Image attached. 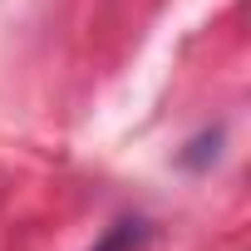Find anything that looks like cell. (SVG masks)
I'll list each match as a JSON object with an SVG mask.
<instances>
[{
    "label": "cell",
    "mask_w": 251,
    "mask_h": 251,
    "mask_svg": "<svg viewBox=\"0 0 251 251\" xmlns=\"http://www.w3.org/2000/svg\"><path fill=\"white\" fill-rule=\"evenodd\" d=\"M148 222H138V217H128V222H113L103 236H99V246L94 251H143L148 246Z\"/></svg>",
    "instance_id": "obj_1"
}]
</instances>
